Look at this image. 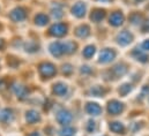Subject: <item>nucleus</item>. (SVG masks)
<instances>
[{
    "label": "nucleus",
    "mask_w": 149,
    "mask_h": 136,
    "mask_svg": "<svg viewBox=\"0 0 149 136\" xmlns=\"http://www.w3.org/2000/svg\"><path fill=\"white\" fill-rule=\"evenodd\" d=\"M75 34H76V36H79V37H81V38H84V37H88V36H89L90 29H89L88 26H81V27H79V28L76 29Z\"/></svg>",
    "instance_id": "a211bd4d"
},
{
    "label": "nucleus",
    "mask_w": 149,
    "mask_h": 136,
    "mask_svg": "<svg viewBox=\"0 0 149 136\" xmlns=\"http://www.w3.org/2000/svg\"><path fill=\"white\" fill-rule=\"evenodd\" d=\"M35 22H36V24H38V26H45V24H47V22H49V17H47L45 14L40 13V14H37V15H36Z\"/></svg>",
    "instance_id": "6ab92c4d"
},
{
    "label": "nucleus",
    "mask_w": 149,
    "mask_h": 136,
    "mask_svg": "<svg viewBox=\"0 0 149 136\" xmlns=\"http://www.w3.org/2000/svg\"><path fill=\"white\" fill-rule=\"evenodd\" d=\"M133 56H134L138 60H140V61H142V62H146V61L148 60V57H147L143 52H141V51H139V50H135V51L133 52Z\"/></svg>",
    "instance_id": "4be33fe9"
},
{
    "label": "nucleus",
    "mask_w": 149,
    "mask_h": 136,
    "mask_svg": "<svg viewBox=\"0 0 149 136\" xmlns=\"http://www.w3.org/2000/svg\"><path fill=\"white\" fill-rule=\"evenodd\" d=\"M110 129H111L113 133L120 134V133L124 132L125 127H124V125L120 124V122H111V124H110Z\"/></svg>",
    "instance_id": "aec40b11"
},
{
    "label": "nucleus",
    "mask_w": 149,
    "mask_h": 136,
    "mask_svg": "<svg viewBox=\"0 0 149 136\" xmlns=\"http://www.w3.org/2000/svg\"><path fill=\"white\" fill-rule=\"evenodd\" d=\"M28 136H42L38 132H34V133H31L30 135H28Z\"/></svg>",
    "instance_id": "7c9ffc66"
},
{
    "label": "nucleus",
    "mask_w": 149,
    "mask_h": 136,
    "mask_svg": "<svg viewBox=\"0 0 149 136\" xmlns=\"http://www.w3.org/2000/svg\"><path fill=\"white\" fill-rule=\"evenodd\" d=\"M53 92L57 96H64L67 92V87L63 83H57V84L53 85Z\"/></svg>",
    "instance_id": "dca6fc26"
},
{
    "label": "nucleus",
    "mask_w": 149,
    "mask_h": 136,
    "mask_svg": "<svg viewBox=\"0 0 149 136\" xmlns=\"http://www.w3.org/2000/svg\"><path fill=\"white\" fill-rule=\"evenodd\" d=\"M86 111H87L89 114L98 115V114H101L102 108H101L100 105H97V104H95V103H89V104L87 105V107H86Z\"/></svg>",
    "instance_id": "4468645a"
},
{
    "label": "nucleus",
    "mask_w": 149,
    "mask_h": 136,
    "mask_svg": "<svg viewBox=\"0 0 149 136\" xmlns=\"http://www.w3.org/2000/svg\"><path fill=\"white\" fill-rule=\"evenodd\" d=\"M72 71H73V68H72L71 65H65V66L63 67V73H64L65 75H70Z\"/></svg>",
    "instance_id": "cd10ccee"
},
{
    "label": "nucleus",
    "mask_w": 149,
    "mask_h": 136,
    "mask_svg": "<svg viewBox=\"0 0 149 136\" xmlns=\"http://www.w3.org/2000/svg\"><path fill=\"white\" fill-rule=\"evenodd\" d=\"M123 110H124V105L118 101H111L108 105V111L112 115L119 114L120 112H123Z\"/></svg>",
    "instance_id": "423d86ee"
},
{
    "label": "nucleus",
    "mask_w": 149,
    "mask_h": 136,
    "mask_svg": "<svg viewBox=\"0 0 149 136\" xmlns=\"http://www.w3.org/2000/svg\"><path fill=\"white\" fill-rule=\"evenodd\" d=\"M3 46H5V42L2 39H0V49H2Z\"/></svg>",
    "instance_id": "2f4dec72"
},
{
    "label": "nucleus",
    "mask_w": 149,
    "mask_h": 136,
    "mask_svg": "<svg viewBox=\"0 0 149 136\" xmlns=\"http://www.w3.org/2000/svg\"><path fill=\"white\" fill-rule=\"evenodd\" d=\"M135 1H139L140 2V1H143V0H135Z\"/></svg>",
    "instance_id": "72a5a7b5"
},
{
    "label": "nucleus",
    "mask_w": 149,
    "mask_h": 136,
    "mask_svg": "<svg viewBox=\"0 0 149 136\" xmlns=\"http://www.w3.org/2000/svg\"><path fill=\"white\" fill-rule=\"evenodd\" d=\"M1 28H2V27H1V24H0V30H1Z\"/></svg>",
    "instance_id": "f704fd0d"
},
{
    "label": "nucleus",
    "mask_w": 149,
    "mask_h": 136,
    "mask_svg": "<svg viewBox=\"0 0 149 136\" xmlns=\"http://www.w3.org/2000/svg\"><path fill=\"white\" fill-rule=\"evenodd\" d=\"M52 15L56 17V19H60L63 16V10H61V7L59 5H56L53 8H52Z\"/></svg>",
    "instance_id": "5701e85b"
},
{
    "label": "nucleus",
    "mask_w": 149,
    "mask_h": 136,
    "mask_svg": "<svg viewBox=\"0 0 149 136\" xmlns=\"http://www.w3.org/2000/svg\"><path fill=\"white\" fill-rule=\"evenodd\" d=\"M26 49H27V51H29V52H35V51H37L38 49V45L36 43H28L27 45H26Z\"/></svg>",
    "instance_id": "393cba45"
},
{
    "label": "nucleus",
    "mask_w": 149,
    "mask_h": 136,
    "mask_svg": "<svg viewBox=\"0 0 149 136\" xmlns=\"http://www.w3.org/2000/svg\"><path fill=\"white\" fill-rule=\"evenodd\" d=\"M74 134V129L71 127H65L59 132V136H72Z\"/></svg>",
    "instance_id": "b1692460"
},
{
    "label": "nucleus",
    "mask_w": 149,
    "mask_h": 136,
    "mask_svg": "<svg viewBox=\"0 0 149 136\" xmlns=\"http://www.w3.org/2000/svg\"><path fill=\"white\" fill-rule=\"evenodd\" d=\"M57 120L60 125H64V126H67L71 121H72V114L66 111V110H60L57 114Z\"/></svg>",
    "instance_id": "7ed1b4c3"
},
{
    "label": "nucleus",
    "mask_w": 149,
    "mask_h": 136,
    "mask_svg": "<svg viewBox=\"0 0 149 136\" xmlns=\"http://www.w3.org/2000/svg\"><path fill=\"white\" fill-rule=\"evenodd\" d=\"M50 51H51L52 56H54V57L63 56L64 54V45H63V43H60V42L52 43L50 45Z\"/></svg>",
    "instance_id": "6e6552de"
},
{
    "label": "nucleus",
    "mask_w": 149,
    "mask_h": 136,
    "mask_svg": "<svg viewBox=\"0 0 149 136\" xmlns=\"http://www.w3.org/2000/svg\"><path fill=\"white\" fill-rule=\"evenodd\" d=\"M14 118V114H13V111L9 110V108H3L0 111V121L3 122V124H8L13 120Z\"/></svg>",
    "instance_id": "9d476101"
},
{
    "label": "nucleus",
    "mask_w": 149,
    "mask_h": 136,
    "mask_svg": "<svg viewBox=\"0 0 149 136\" xmlns=\"http://www.w3.org/2000/svg\"><path fill=\"white\" fill-rule=\"evenodd\" d=\"M102 1H111V0H102Z\"/></svg>",
    "instance_id": "473e14b6"
},
{
    "label": "nucleus",
    "mask_w": 149,
    "mask_h": 136,
    "mask_svg": "<svg viewBox=\"0 0 149 136\" xmlns=\"http://www.w3.org/2000/svg\"><path fill=\"white\" fill-rule=\"evenodd\" d=\"M13 90H14L15 95H16L19 98H21V99L26 98V97L28 96V94H29V89H28L27 87L22 85V84H15V85L13 87Z\"/></svg>",
    "instance_id": "1a4fd4ad"
},
{
    "label": "nucleus",
    "mask_w": 149,
    "mask_h": 136,
    "mask_svg": "<svg viewBox=\"0 0 149 136\" xmlns=\"http://www.w3.org/2000/svg\"><path fill=\"white\" fill-rule=\"evenodd\" d=\"M72 12H73V14H74L75 16L82 17V16L84 15V13H86V5L82 3V2L75 3L74 6L72 7Z\"/></svg>",
    "instance_id": "f8f14e48"
},
{
    "label": "nucleus",
    "mask_w": 149,
    "mask_h": 136,
    "mask_svg": "<svg viewBox=\"0 0 149 136\" xmlns=\"http://www.w3.org/2000/svg\"><path fill=\"white\" fill-rule=\"evenodd\" d=\"M26 17H27V13H26V9L22 7H17L14 10H12V13H10V19L15 22L23 21Z\"/></svg>",
    "instance_id": "20e7f679"
},
{
    "label": "nucleus",
    "mask_w": 149,
    "mask_h": 136,
    "mask_svg": "<svg viewBox=\"0 0 149 136\" xmlns=\"http://www.w3.org/2000/svg\"><path fill=\"white\" fill-rule=\"evenodd\" d=\"M130 91H131V85H130V84H124V85H121L120 89H119V92H120L121 95H126V94L130 92Z\"/></svg>",
    "instance_id": "a878e982"
},
{
    "label": "nucleus",
    "mask_w": 149,
    "mask_h": 136,
    "mask_svg": "<svg viewBox=\"0 0 149 136\" xmlns=\"http://www.w3.org/2000/svg\"><path fill=\"white\" fill-rule=\"evenodd\" d=\"M114 57H116V52L113 50L105 49L100 53V62H103V64L110 62L114 59Z\"/></svg>",
    "instance_id": "39448f33"
},
{
    "label": "nucleus",
    "mask_w": 149,
    "mask_h": 136,
    "mask_svg": "<svg viewBox=\"0 0 149 136\" xmlns=\"http://www.w3.org/2000/svg\"><path fill=\"white\" fill-rule=\"evenodd\" d=\"M109 21H110V24L114 26V27L121 26L123 22H124V15L121 13H119V12H114L110 15Z\"/></svg>",
    "instance_id": "9b49d317"
},
{
    "label": "nucleus",
    "mask_w": 149,
    "mask_h": 136,
    "mask_svg": "<svg viewBox=\"0 0 149 136\" xmlns=\"http://www.w3.org/2000/svg\"><path fill=\"white\" fill-rule=\"evenodd\" d=\"M117 39H118V43L120 45H124L125 46V45H127V44H130L132 42L133 36H132V34L130 31L124 30V31H121L120 34L117 36Z\"/></svg>",
    "instance_id": "0eeeda50"
},
{
    "label": "nucleus",
    "mask_w": 149,
    "mask_h": 136,
    "mask_svg": "<svg viewBox=\"0 0 149 136\" xmlns=\"http://www.w3.org/2000/svg\"><path fill=\"white\" fill-rule=\"evenodd\" d=\"M63 45H64V53H66V54L73 53L75 51V49H76V44H75L74 42H72V40L63 43Z\"/></svg>",
    "instance_id": "f3484780"
},
{
    "label": "nucleus",
    "mask_w": 149,
    "mask_h": 136,
    "mask_svg": "<svg viewBox=\"0 0 149 136\" xmlns=\"http://www.w3.org/2000/svg\"><path fill=\"white\" fill-rule=\"evenodd\" d=\"M142 20V17H141V15H139V14H134V15H132L131 16V22L132 23H134V24H136V23H140V21Z\"/></svg>",
    "instance_id": "bb28decb"
},
{
    "label": "nucleus",
    "mask_w": 149,
    "mask_h": 136,
    "mask_svg": "<svg viewBox=\"0 0 149 136\" xmlns=\"http://www.w3.org/2000/svg\"><path fill=\"white\" fill-rule=\"evenodd\" d=\"M104 16H105V12H104V10H102V9H95V10L91 13L90 19H91L93 22L98 23L100 21H102V20L104 19Z\"/></svg>",
    "instance_id": "2eb2a0df"
},
{
    "label": "nucleus",
    "mask_w": 149,
    "mask_h": 136,
    "mask_svg": "<svg viewBox=\"0 0 149 136\" xmlns=\"http://www.w3.org/2000/svg\"><path fill=\"white\" fill-rule=\"evenodd\" d=\"M142 47H143L145 50H148V51H149V39H147V40H145V42H143Z\"/></svg>",
    "instance_id": "c756f323"
},
{
    "label": "nucleus",
    "mask_w": 149,
    "mask_h": 136,
    "mask_svg": "<svg viewBox=\"0 0 149 136\" xmlns=\"http://www.w3.org/2000/svg\"><path fill=\"white\" fill-rule=\"evenodd\" d=\"M95 127H96L95 122H94V121H89V122H88V126H87V130H88V132H93V130L95 129Z\"/></svg>",
    "instance_id": "c85d7f7f"
},
{
    "label": "nucleus",
    "mask_w": 149,
    "mask_h": 136,
    "mask_svg": "<svg viewBox=\"0 0 149 136\" xmlns=\"http://www.w3.org/2000/svg\"><path fill=\"white\" fill-rule=\"evenodd\" d=\"M66 33H67V26L65 23H56L49 30V34L54 37H63L66 35Z\"/></svg>",
    "instance_id": "f03ea898"
},
{
    "label": "nucleus",
    "mask_w": 149,
    "mask_h": 136,
    "mask_svg": "<svg viewBox=\"0 0 149 136\" xmlns=\"http://www.w3.org/2000/svg\"><path fill=\"white\" fill-rule=\"evenodd\" d=\"M94 53H95V46H93V45L86 46L84 50H83V52H82V54H83L84 58H91L94 56Z\"/></svg>",
    "instance_id": "412c9836"
},
{
    "label": "nucleus",
    "mask_w": 149,
    "mask_h": 136,
    "mask_svg": "<svg viewBox=\"0 0 149 136\" xmlns=\"http://www.w3.org/2000/svg\"><path fill=\"white\" fill-rule=\"evenodd\" d=\"M26 120L29 122V124H35L40 120V115L37 111H34V110H30L27 112L26 114Z\"/></svg>",
    "instance_id": "ddd939ff"
},
{
    "label": "nucleus",
    "mask_w": 149,
    "mask_h": 136,
    "mask_svg": "<svg viewBox=\"0 0 149 136\" xmlns=\"http://www.w3.org/2000/svg\"><path fill=\"white\" fill-rule=\"evenodd\" d=\"M38 70H39V74L43 76V77H51L56 74V67L54 65H52L51 62H43L39 65L38 67Z\"/></svg>",
    "instance_id": "f257e3e1"
}]
</instances>
